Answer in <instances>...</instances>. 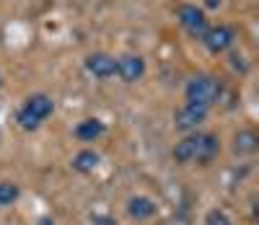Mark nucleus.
<instances>
[{"mask_svg":"<svg viewBox=\"0 0 259 225\" xmlns=\"http://www.w3.org/2000/svg\"><path fill=\"white\" fill-rule=\"evenodd\" d=\"M223 94V85L215 75H194L187 80L184 85V99L187 104H194V106H202V109H210L215 101L221 99Z\"/></svg>","mask_w":259,"mask_h":225,"instance_id":"obj_1","label":"nucleus"},{"mask_svg":"<svg viewBox=\"0 0 259 225\" xmlns=\"http://www.w3.org/2000/svg\"><path fill=\"white\" fill-rule=\"evenodd\" d=\"M52 111H55L52 96H47V94H31L24 101V106L18 109L16 122H18L21 129H36L47 117H52Z\"/></svg>","mask_w":259,"mask_h":225,"instance_id":"obj_2","label":"nucleus"},{"mask_svg":"<svg viewBox=\"0 0 259 225\" xmlns=\"http://www.w3.org/2000/svg\"><path fill=\"white\" fill-rule=\"evenodd\" d=\"M179 24L187 29V34L192 36V39H200L202 41V36L207 34V18H205V11L202 8H197V6H182L179 8Z\"/></svg>","mask_w":259,"mask_h":225,"instance_id":"obj_3","label":"nucleus"},{"mask_svg":"<svg viewBox=\"0 0 259 225\" xmlns=\"http://www.w3.org/2000/svg\"><path fill=\"white\" fill-rule=\"evenodd\" d=\"M207 111L210 109H202V106H194V104H182L177 111H174V127L182 129V132H197V127L207 119Z\"/></svg>","mask_w":259,"mask_h":225,"instance_id":"obj_4","label":"nucleus"},{"mask_svg":"<svg viewBox=\"0 0 259 225\" xmlns=\"http://www.w3.org/2000/svg\"><path fill=\"white\" fill-rule=\"evenodd\" d=\"M200 140H202V132H187L184 138L174 145L171 155L174 161L187 166V163H197V155H200Z\"/></svg>","mask_w":259,"mask_h":225,"instance_id":"obj_5","label":"nucleus"},{"mask_svg":"<svg viewBox=\"0 0 259 225\" xmlns=\"http://www.w3.org/2000/svg\"><path fill=\"white\" fill-rule=\"evenodd\" d=\"M122 83H135L145 75V60L140 55H122L117 57V73Z\"/></svg>","mask_w":259,"mask_h":225,"instance_id":"obj_6","label":"nucleus"},{"mask_svg":"<svg viewBox=\"0 0 259 225\" xmlns=\"http://www.w3.org/2000/svg\"><path fill=\"white\" fill-rule=\"evenodd\" d=\"M85 70L99 80H106L117 73V60L106 52H94V55L85 57Z\"/></svg>","mask_w":259,"mask_h":225,"instance_id":"obj_7","label":"nucleus"},{"mask_svg":"<svg viewBox=\"0 0 259 225\" xmlns=\"http://www.w3.org/2000/svg\"><path fill=\"white\" fill-rule=\"evenodd\" d=\"M233 39H236L233 29L221 24V26H210V29H207V34L202 36V44H205L212 55H218V52H226V50L231 47Z\"/></svg>","mask_w":259,"mask_h":225,"instance_id":"obj_8","label":"nucleus"},{"mask_svg":"<svg viewBox=\"0 0 259 225\" xmlns=\"http://www.w3.org/2000/svg\"><path fill=\"white\" fill-rule=\"evenodd\" d=\"M156 212H158L156 199H150V197H145V194H135V197L127 199V215L133 217V220H138V222L150 220Z\"/></svg>","mask_w":259,"mask_h":225,"instance_id":"obj_9","label":"nucleus"},{"mask_svg":"<svg viewBox=\"0 0 259 225\" xmlns=\"http://www.w3.org/2000/svg\"><path fill=\"white\" fill-rule=\"evenodd\" d=\"M256 148H259V134L254 129H239L231 140L233 155H254Z\"/></svg>","mask_w":259,"mask_h":225,"instance_id":"obj_10","label":"nucleus"},{"mask_svg":"<svg viewBox=\"0 0 259 225\" xmlns=\"http://www.w3.org/2000/svg\"><path fill=\"white\" fill-rule=\"evenodd\" d=\"M104 132H106V124H104L101 119H96V117H89V119L78 122L75 129H73V134H75L80 143H94V140L101 138Z\"/></svg>","mask_w":259,"mask_h":225,"instance_id":"obj_11","label":"nucleus"},{"mask_svg":"<svg viewBox=\"0 0 259 225\" xmlns=\"http://www.w3.org/2000/svg\"><path fill=\"white\" fill-rule=\"evenodd\" d=\"M99 163H101V155L96 150H91V148H83V150H78L73 155V168L78 173H94L99 168Z\"/></svg>","mask_w":259,"mask_h":225,"instance_id":"obj_12","label":"nucleus"},{"mask_svg":"<svg viewBox=\"0 0 259 225\" xmlns=\"http://www.w3.org/2000/svg\"><path fill=\"white\" fill-rule=\"evenodd\" d=\"M221 153V138L215 132H202V140H200V155H197V163L207 166L215 155Z\"/></svg>","mask_w":259,"mask_h":225,"instance_id":"obj_13","label":"nucleus"},{"mask_svg":"<svg viewBox=\"0 0 259 225\" xmlns=\"http://www.w3.org/2000/svg\"><path fill=\"white\" fill-rule=\"evenodd\" d=\"M18 197H21L18 184H13V182H0V207H11Z\"/></svg>","mask_w":259,"mask_h":225,"instance_id":"obj_14","label":"nucleus"},{"mask_svg":"<svg viewBox=\"0 0 259 225\" xmlns=\"http://www.w3.org/2000/svg\"><path fill=\"white\" fill-rule=\"evenodd\" d=\"M205 225H233V220L228 217V212L226 210H210L207 215H205Z\"/></svg>","mask_w":259,"mask_h":225,"instance_id":"obj_15","label":"nucleus"},{"mask_svg":"<svg viewBox=\"0 0 259 225\" xmlns=\"http://www.w3.org/2000/svg\"><path fill=\"white\" fill-rule=\"evenodd\" d=\"M34 225H55V220H52L50 215H41V217H39V220H36Z\"/></svg>","mask_w":259,"mask_h":225,"instance_id":"obj_16","label":"nucleus"},{"mask_svg":"<svg viewBox=\"0 0 259 225\" xmlns=\"http://www.w3.org/2000/svg\"><path fill=\"white\" fill-rule=\"evenodd\" d=\"M221 3H223V0H205V6H207V8H218Z\"/></svg>","mask_w":259,"mask_h":225,"instance_id":"obj_17","label":"nucleus"},{"mask_svg":"<svg viewBox=\"0 0 259 225\" xmlns=\"http://www.w3.org/2000/svg\"><path fill=\"white\" fill-rule=\"evenodd\" d=\"M0 85H3V78H0Z\"/></svg>","mask_w":259,"mask_h":225,"instance_id":"obj_18","label":"nucleus"}]
</instances>
